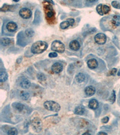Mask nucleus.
Masks as SVG:
<instances>
[{"mask_svg": "<svg viewBox=\"0 0 120 135\" xmlns=\"http://www.w3.org/2000/svg\"><path fill=\"white\" fill-rule=\"evenodd\" d=\"M47 47L48 45L46 42L43 41H38L32 45L31 51L34 54H40L45 52L47 49Z\"/></svg>", "mask_w": 120, "mask_h": 135, "instance_id": "nucleus-1", "label": "nucleus"}, {"mask_svg": "<svg viewBox=\"0 0 120 135\" xmlns=\"http://www.w3.org/2000/svg\"><path fill=\"white\" fill-rule=\"evenodd\" d=\"M44 107L46 109L55 112H59L61 109V106L60 104L56 103V102L52 100L45 102L44 103Z\"/></svg>", "mask_w": 120, "mask_h": 135, "instance_id": "nucleus-2", "label": "nucleus"}, {"mask_svg": "<svg viewBox=\"0 0 120 135\" xmlns=\"http://www.w3.org/2000/svg\"><path fill=\"white\" fill-rule=\"evenodd\" d=\"M51 49L59 53H63L65 51V46L60 41L55 40L52 43Z\"/></svg>", "mask_w": 120, "mask_h": 135, "instance_id": "nucleus-3", "label": "nucleus"}, {"mask_svg": "<svg viewBox=\"0 0 120 135\" xmlns=\"http://www.w3.org/2000/svg\"><path fill=\"white\" fill-rule=\"evenodd\" d=\"M31 125L32 128L36 130L37 132H40L42 129V122L40 118L38 117L34 118L31 120Z\"/></svg>", "mask_w": 120, "mask_h": 135, "instance_id": "nucleus-4", "label": "nucleus"}, {"mask_svg": "<svg viewBox=\"0 0 120 135\" xmlns=\"http://www.w3.org/2000/svg\"><path fill=\"white\" fill-rule=\"evenodd\" d=\"M96 10L98 13L100 15L103 16L104 15L108 14L109 12H110L111 8L109 6L106 5H104V4H99L97 6L96 8Z\"/></svg>", "mask_w": 120, "mask_h": 135, "instance_id": "nucleus-5", "label": "nucleus"}, {"mask_svg": "<svg viewBox=\"0 0 120 135\" xmlns=\"http://www.w3.org/2000/svg\"><path fill=\"white\" fill-rule=\"evenodd\" d=\"M94 40L95 43H97L98 45H104L106 42V35L103 33H99L96 34L94 37Z\"/></svg>", "mask_w": 120, "mask_h": 135, "instance_id": "nucleus-6", "label": "nucleus"}, {"mask_svg": "<svg viewBox=\"0 0 120 135\" xmlns=\"http://www.w3.org/2000/svg\"><path fill=\"white\" fill-rule=\"evenodd\" d=\"M19 15L23 19H29L32 16V12L28 8H23L19 11Z\"/></svg>", "mask_w": 120, "mask_h": 135, "instance_id": "nucleus-7", "label": "nucleus"}, {"mask_svg": "<svg viewBox=\"0 0 120 135\" xmlns=\"http://www.w3.org/2000/svg\"><path fill=\"white\" fill-rule=\"evenodd\" d=\"M63 70V65L60 62H55L52 65V70L55 73H60Z\"/></svg>", "mask_w": 120, "mask_h": 135, "instance_id": "nucleus-8", "label": "nucleus"}, {"mask_svg": "<svg viewBox=\"0 0 120 135\" xmlns=\"http://www.w3.org/2000/svg\"><path fill=\"white\" fill-rule=\"evenodd\" d=\"M69 47L71 49L73 50V51H78V50L79 49L80 45L78 41L75 40L71 41V42L70 43Z\"/></svg>", "mask_w": 120, "mask_h": 135, "instance_id": "nucleus-9", "label": "nucleus"}, {"mask_svg": "<svg viewBox=\"0 0 120 135\" xmlns=\"http://www.w3.org/2000/svg\"><path fill=\"white\" fill-rule=\"evenodd\" d=\"M6 28H7V30L8 31L13 32L16 31L17 25L16 23L13 22H10L6 25Z\"/></svg>", "mask_w": 120, "mask_h": 135, "instance_id": "nucleus-10", "label": "nucleus"}, {"mask_svg": "<svg viewBox=\"0 0 120 135\" xmlns=\"http://www.w3.org/2000/svg\"><path fill=\"white\" fill-rule=\"evenodd\" d=\"M85 93L87 96H92L95 93V89L93 86H87L85 89Z\"/></svg>", "mask_w": 120, "mask_h": 135, "instance_id": "nucleus-11", "label": "nucleus"}, {"mask_svg": "<svg viewBox=\"0 0 120 135\" xmlns=\"http://www.w3.org/2000/svg\"><path fill=\"white\" fill-rule=\"evenodd\" d=\"M98 62L95 59H90L87 62V66L90 69H95L98 67Z\"/></svg>", "mask_w": 120, "mask_h": 135, "instance_id": "nucleus-12", "label": "nucleus"}, {"mask_svg": "<svg viewBox=\"0 0 120 135\" xmlns=\"http://www.w3.org/2000/svg\"><path fill=\"white\" fill-rule=\"evenodd\" d=\"M88 107L91 109L95 110L99 107V102L96 99H92L89 102Z\"/></svg>", "mask_w": 120, "mask_h": 135, "instance_id": "nucleus-13", "label": "nucleus"}, {"mask_svg": "<svg viewBox=\"0 0 120 135\" xmlns=\"http://www.w3.org/2000/svg\"><path fill=\"white\" fill-rule=\"evenodd\" d=\"M31 82L27 79H23L20 83V86L23 89H28L31 86Z\"/></svg>", "mask_w": 120, "mask_h": 135, "instance_id": "nucleus-14", "label": "nucleus"}, {"mask_svg": "<svg viewBox=\"0 0 120 135\" xmlns=\"http://www.w3.org/2000/svg\"><path fill=\"white\" fill-rule=\"evenodd\" d=\"M46 9L47 17L48 18H52V17L54 16V12L52 6L51 5H49V4H48V6H47L46 7Z\"/></svg>", "mask_w": 120, "mask_h": 135, "instance_id": "nucleus-15", "label": "nucleus"}, {"mask_svg": "<svg viewBox=\"0 0 120 135\" xmlns=\"http://www.w3.org/2000/svg\"><path fill=\"white\" fill-rule=\"evenodd\" d=\"M13 43V40L9 38H2L1 39V44L4 46H7L12 45Z\"/></svg>", "mask_w": 120, "mask_h": 135, "instance_id": "nucleus-16", "label": "nucleus"}, {"mask_svg": "<svg viewBox=\"0 0 120 135\" xmlns=\"http://www.w3.org/2000/svg\"><path fill=\"white\" fill-rule=\"evenodd\" d=\"M85 75L84 73H79L76 76V80L78 82V83L83 82L85 80Z\"/></svg>", "mask_w": 120, "mask_h": 135, "instance_id": "nucleus-17", "label": "nucleus"}, {"mask_svg": "<svg viewBox=\"0 0 120 135\" xmlns=\"http://www.w3.org/2000/svg\"><path fill=\"white\" fill-rule=\"evenodd\" d=\"M85 109L82 106H78L75 108V113L77 115H83L84 114Z\"/></svg>", "mask_w": 120, "mask_h": 135, "instance_id": "nucleus-18", "label": "nucleus"}, {"mask_svg": "<svg viewBox=\"0 0 120 135\" xmlns=\"http://www.w3.org/2000/svg\"><path fill=\"white\" fill-rule=\"evenodd\" d=\"M112 23L115 27L120 26V16L115 15V16H113L112 20Z\"/></svg>", "mask_w": 120, "mask_h": 135, "instance_id": "nucleus-19", "label": "nucleus"}, {"mask_svg": "<svg viewBox=\"0 0 120 135\" xmlns=\"http://www.w3.org/2000/svg\"><path fill=\"white\" fill-rule=\"evenodd\" d=\"M8 79V75L6 71H2L0 74V82H4L6 81Z\"/></svg>", "mask_w": 120, "mask_h": 135, "instance_id": "nucleus-20", "label": "nucleus"}, {"mask_svg": "<svg viewBox=\"0 0 120 135\" xmlns=\"http://www.w3.org/2000/svg\"><path fill=\"white\" fill-rule=\"evenodd\" d=\"M13 108L16 109V110L18 111H22L23 110L24 108V105L22 103H15L13 104Z\"/></svg>", "mask_w": 120, "mask_h": 135, "instance_id": "nucleus-21", "label": "nucleus"}, {"mask_svg": "<svg viewBox=\"0 0 120 135\" xmlns=\"http://www.w3.org/2000/svg\"><path fill=\"white\" fill-rule=\"evenodd\" d=\"M13 10V6L7 5V4H4V5L1 7V10L2 12H7V11H12Z\"/></svg>", "mask_w": 120, "mask_h": 135, "instance_id": "nucleus-22", "label": "nucleus"}, {"mask_svg": "<svg viewBox=\"0 0 120 135\" xmlns=\"http://www.w3.org/2000/svg\"><path fill=\"white\" fill-rule=\"evenodd\" d=\"M70 26V22L68 21H66L61 23L60 28L63 30H65L67 29V28H69Z\"/></svg>", "mask_w": 120, "mask_h": 135, "instance_id": "nucleus-23", "label": "nucleus"}, {"mask_svg": "<svg viewBox=\"0 0 120 135\" xmlns=\"http://www.w3.org/2000/svg\"><path fill=\"white\" fill-rule=\"evenodd\" d=\"M7 134L10 135H16L17 134V130L16 128L12 127L8 130Z\"/></svg>", "mask_w": 120, "mask_h": 135, "instance_id": "nucleus-24", "label": "nucleus"}, {"mask_svg": "<svg viewBox=\"0 0 120 135\" xmlns=\"http://www.w3.org/2000/svg\"><path fill=\"white\" fill-rule=\"evenodd\" d=\"M25 34L27 35V36L28 37H32L34 36V32L32 29H30H30H27L26 30Z\"/></svg>", "mask_w": 120, "mask_h": 135, "instance_id": "nucleus-25", "label": "nucleus"}, {"mask_svg": "<svg viewBox=\"0 0 120 135\" xmlns=\"http://www.w3.org/2000/svg\"><path fill=\"white\" fill-rule=\"evenodd\" d=\"M21 97L23 100H27L30 97V94L27 92H22L21 94Z\"/></svg>", "mask_w": 120, "mask_h": 135, "instance_id": "nucleus-26", "label": "nucleus"}, {"mask_svg": "<svg viewBox=\"0 0 120 135\" xmlns=\"http://www.w3.org/2000/svg\"><path fill=\"white\" fill-rule=\"evenodd\" d=\"M115 99H116V95H115V91H113L112 95H111V98H110V99H109L111 103H114L115 101Z\"/></svg>", "mask_w": 120, "mask_h": 135, "instance_id": "nucleus-27", "label": "nucleus"}, {"mask_svg": "<svg viewBox=\"0 0 120 135\" xmlns=\"http://www.w3.org/2000/svg\"><path fill=\"white\" fill-rule=\"evenodd\" d=\"M112 6L113 7L115 8H118V9H120V4L116 1H113L112 2Z\"/></svg>", "mask_w": 120, "mask_h": 135, "instance_id": "nucleus-28", "label": "nucleus"}, {"mask_svg": "<svg viewBox=\"0 0 120 135\" xmlns=\"http://www.w3.org/2000/svg\"><path fill=\"white\" fill-rule=\"evenodd\" d=\"M37 78L40 80H46V77L45 75H43L42 73H40L37 75Z\"/></svg>", "mask_w": 120, "mask_h": 135, "instance_id": "nucleus-29", "label": "nucleus"}, {"mask_svg": "<svg viewBox=\"0 0 120 135\" xmlns=\"http://www.w3.org/2000/svg\"><path fill=\"white\" fill-rule=\"evenodd\" d=\"M117 71V69H112L111 70L109 71V75H111V76H114L115 74H116Z\"/></svg>", "mask_w": 120, "mask_h": 135, "instance_id": "nucleus-30", "label": "nucleus"}, {"mask_svg": "<svg viewBox=\"0 0 120 135\" xmlns=\"http://www.w3.org/2000/svg\"><path fill=\"white\" fill-rule=\"evenodd\" d=\"M109 120V117H104V118H102V122L104 124H106V123H108Z\"/></svg>", "mask_w": 120, "mask_h": 135, "instance_id": "nucleus-31", "label": "nucleus"}, {"mask_svg": "<svg viewBox=\"0 0 120 135\" xmlns=\"http://www.w3.org/2000/svg\"><path fill=\"white\" fill-rule=\"evenodd\" d=\"M58 56V54L56 52H51L49 54V56L50 58H55Z\"/></svg>", "mask_w": 120, "mask_h": 135, "instance_id": "nucleus-32", "label": "nucleus"}, {"mask_svg": "<svg viewBox=\"0 0 120 135\" xmlns=\"http://www.w3.org/2000/svg\"><path fill=\"white\" fill-rule=\"evenodd\" d=\"M67 21H68L70 23V25H73L74 24V23H75V19H71V18H70L67 19Z\"/></svg>", "mask_w": 120, "mask_h": 135, "instance_id": "nucleus-33", "label": "nucleus"}, {"mask_svg": "<svg viewBox=\"0 0 120 135\" xmlns=\"http://www.w3.org/2000/svg\"><path fill=\"white\" fill-rule=\"evenodd\" d=\"M45 1H46V2H47V3H51V4H54V2H53V1H52V0H44Z\"/></svg>", "mask_w": 120, "mask_h": 135, "instance_id": "nucleus-34", "label": "nucleus"}, {"mask_svg": "<svg viewBox=\"0 0 120 135\" xmlns=\"http://www.w3.org/2000/svg\"><path fill=\"white\" fill-rule=\"evenodd\" d=\"M99 134V135H100V134H108L106 133H105V132H99L98 133V134Z\"/></svg>", "mask_w": 120, "mask_h": 135, "instance_id": "nucleus-35", "label": "nucleus"}, {"mask_svg": "<svg viewBox=\"0 0 120 135\" xmlns=\"http://www.w3.org/2000/svg\"><path fill=\"white\" fill-rule=\"evenodd\" d=\"M89 3H93V2H95L96 0H87Z\"/></svg>", "mask_w": 120, "mask_h": 135, "instance_id": "nucleus-36", "label": "nucleus"}, {"mask_svg": "<svg viewBox=\"0 0 120 135\" xmlns=\"http://www.w3.org/2000/svg\"><path fill=\"white\" fill-rule=\"evenodd\" d=\"M86 134L89 135V134H90V133H88V132H85V133H84V134H83V135H86Z\"/></svg>", "mask_w": 120, "mask_h": 135, "instance_id": "nucleus-37", "label": "nucleus"}, {"mask_svg": "<svg viewBox=\"0 0 120 135\" xmlns=\"http://www.w3.org/2000/svg\"><path fill=\"white\" fill-rule=\"evenodd\" d=\"M13 1H15V2H18L19 0H13Z\"/></svg>", "mask_w": 120, "mask_h": 135, "instance_id": "nucleus-38", "label": "nucleus"}, {"mask_svg": "<svg viewBox=\"0 0 120 135\" xmlns=\"http://www.w3.org/2000/svg\"><path fill=\"white\" fill-rule=\"evenodd\" d=\"M118 76H120V70H119V71L118 73Z\"/></svg>", "mask_w": 120, "mask_h": 135, "instance_id": "nucleus-39", "label": "nucleus"}, {"mask_svg": "<svg viewBox=\"0 0 120 135\" xmlns=\"http://www.w3.org/2000/svg\"><path fill=\"white\" fill-rule=\"evenodd\" d=\"M71 1H72V0H71Z\"/></svg>", "mask_w": 120, "mask_h": 135, "instance_id": "nucleus-40", "label": "nucleus"}]
</instances>
